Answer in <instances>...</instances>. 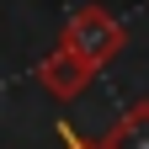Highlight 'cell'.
<instances>
[{
  "instance_id": "7a4b0ae2",
  "label": "cell",
  "mask_w": 149,
  "mask_h": 149,
  "mask_svg": "<svg viewBox=\"0 0 149 149\" xmlns=\"http://www.w3.org/2000/svg\"><path fill=\"white\" fill-rule=\"evenodd\" d=\"M32 74H37V85H43L53 101H74V96H85L91 80H96V69H91L80 53L59 48V43H53V53H43V59H37Z\"/></svg>"
},
{
  "instance_id": "3957f363",
  "label": "cell",
  "mask_w": 149,
  "mask_h": 149,
  "mask_svg": "<svg viewBox=\"0 0 149 149\" xmlns=\"http://www.w3.org/2000/svg\"><path fill=\"white\" fill-rule=\"evenodd\" d=\"M107 149H149V101H133L117 123L101 133Z\"/></svg>"
},
{
  "instance_id": "6da1fadb",
  "label": "cell",
  "mask_w": 149,
  "mask_h": 149,
  "mask_svg": "<svg viewBox=\"0 0 149 149\" xmlns=\"http://www.w3.org/2000/svg\"><path fill=\"white\" fill-rule=\"evenodd\" d=\"M59 48L80 53L91 69H107V64L128 48V27H123L107 6H80V11H69V22L59 27Z\"/></svg>"
},
{
  "instance_id": "277c9868",
  "label": "cell",
  "mask_w": 149,
  "mask_h": 149,
  "mask_svg": "<svg viewBox=\"0 0 149 149\" xmlns=\"http://www.w3.org/2000/svg\"><path fill=\"white\" fill-rule=\"evenodd\" d=\"M59 149H107L101 139H85L80 128H59Z\"/></svg>"
}]
</instances>
